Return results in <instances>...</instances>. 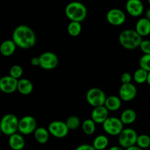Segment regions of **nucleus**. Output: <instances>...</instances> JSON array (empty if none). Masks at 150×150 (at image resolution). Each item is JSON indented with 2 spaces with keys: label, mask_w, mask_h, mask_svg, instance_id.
<instances>
[{
  "label": "nucleus",
  "mask_w": 150,
  "mask_h": 150,
  "mask_svg": "<svg viewBox=\"0 0 150 150\" xmlns=\"http://www.w3.org/2000/svg\"><path fill=\"white\" fill-rule=\"evenodd\" d=\"M48 130L50 135L57 139H63L66 137L70 130L66 125V122L60 120L51 122L48 125Z\"/></svg>",
  "instance_id": "obj_10"
},
{
  "label": "nucleus",
  "mask_w": 150,
  "mask_h": 150,
  "mask_svg": "<svg viewBox=\"0 0 150 150\" xmlns=\"http://www.w3.org/2000/svg\"><path fill=\"white\" fill-rule=\"evenodd\" d=\"M139 66L148 73L150 72V54H144L139 60Z\"/></svg>",
  "instance_id": "obj_30"
},
{
  "label": "nucleus",
  "mask_w": 150,
  "mask_h": 150,
  "mask_svg": "<svg viewBox=\"0 0 150 150\" xmlns=\"http://www.w3.org/2000/svg\"><path fill=\"white\" fill-rule=\"evenodd\" d=\"M12 40L18 48L29 49L35 45L37 41L35 32L26 25H19L14 29Z\"/></svg>",
  "instance_id": "obj_1"
},
{
  "label": "nucleus",
  "mask_w": 150,
  "mask_h": 150,
  "mask_svg": "<svg viewBox=\"0 0 150 150\" xmlns=\"http://www.w3.org/2000/svg\"><path fill=\"white\" fill-rule=\"evenodd\" d=\"M139 48L144 54H150V40H143Z\"/></svg>",
  "instance_id": "obj_31"
},
{
  "label": "nucleus",
  "mask_w": 150,
  "mask_h": 150,
  "mask_svg": "<svg viewBox=\"0 0 150 150\" xmlns=\"http://www.w3.org/2000/svg\"><path fill=\"white\" fill-rule=\"evenodd\" d=\"M75 150H96L92 145L87 144H83L76 147Z\"/></svg>",
  "instance_id": "obj_33"
},
{
  "label": "nucleus",
  "mask_w": 150,
  "mask_h": 150,
  "mask_svg": "<svg viewBox=\"0 0 150 150\" xmlns=\"http://www.w3.org/2000/svg\"><path fill=\"white\" fill-rule=\"evenodd\" d=\"M148 75H149V73L147 71L140 67V68L137 69L133 73V80L139 84H143V83L147 82Z\"/></svg>",
  "instance_id": "obj_24"
},
{
  "label": "nucleus",
  "mask_w": 150,
  "mask_h": 150,
  "mask_svg": "<svg viewBox=\"0 0 150 150\" xmlns=\"http://www.w3.org/2000/svg\"><path fill=\"white\" fill-rule=\"evenodd\" d=\"M147 1H148V2H149V4H150V0H147Z\"/></svg>",
  "instance_id": "obj_40"
},
{
  "label": "nucleus",
  "mask_w": 150,
  "mask_h": 150,
  "mask_svg": "<svg viewBox=\"0 0 150 150\" xmlns=\"http://www.w3.org/2000/svg\"><path fill=\"white\" fill-rule=\"evenodd\" d=\"M37 128V120L32 116H24L19 120L18 132L21 134L25 136L32 134Z\"/></svg>",
  "instance_id": "obj_9"
},
{
  "label": "nucleus",
  "mask_w": 150,
  "mask_h": 150,
  "mask_svg": "<svg viewBox=\"0 0 150 150\" xmlns=\"http://www.w3.org/2000/svg\"><path fill=\"white\" fill-rule=\"evenodd\" d=\"M108 150H124L122 146H113L109 148Z\"/></svg>",
  "instance_id": "obj_36"
},
{
  "label": "nucleus",
  "mask_w": 150,
  "mask_h": 150,
  "mask_svg": "<svg viewBox=\"0 0 150 150\" xmlns=\"http://www.w3.org/2000/svg\"><path fill=\"white\" fill-rule=\"evenodd\" d=\"M147 83L150 86V72L149 73V75H148V79H147Z\"/></svg>",
  "instance_id": "obj_38"
},
{
  "label": "nucleus",
  "mask_w": 150,
  "mask_h": 150,
  "mask_svg": "<svg viewBox=\"0 0 150 150\" xmlns=\"http://www.w3.org/2000/svg\"><path fill=\"white\" fill-rule=\"evenodd\" d=\"M82 130L85 134L91 136L96 130V123L92 119H86L82 122Z\"/></svg>",
  "instance_id": "obj_25"
},
{
  "label": "nucleus",
  "mask_w": 150,
  "mask_h": 150,
  "mask_svg": "<svg viewBox=\"0 0 150 150\" xmlns=\"http://www.w3.org/2000/svg\"><path fill=\"white\" fill-rule=\"evenodd\" d=\"M135 30L142 37H146L150 35V21L146 17L141 18L136 24Z\"/></svg>",
  "instance_id": "obj_16"
},
{
  "label": "nucleus",
  "mask_w": 150,
  "mask_h": 150,
  "mask_svg": "<svg viewBox=\"0 0 150 150\" xmlns=\"http://www.w3.org/2000/svg\"><path fill=\"white\" fill-rule=\"evenodd\" d=\"M16 44L13 40H5L0 45V53L4 57H10L16 50Z\"/></svg>",
  "instance_id": "obj_18"
},
{
  "label": "nucleus",
  "mask_w": 150,
  "mask_h": 150,
  "mask_svg": "<svg viewBox=\"0 0 150 150\" xmlns=\"http://www.w3.org/2000/svg\"><path fill=\"white\" fill-rule=\"evenodd\" d=\"M30 62H31V64H32V66H35V67H37V66H40L39 57H32L30 60Z\"/></svg>",
  "instance_id": "obj_34"
},
{
  "label": "nucleus",
  "mask_w": 150,
  "mask_h": 150,
  "mask_svg": "<svg viewBox=\"0 0 150 150\" xmlns=\"http://www.w3.org/2000/svg\"><path fill=\"white\" fill-rule=\"evenodd\" d=\"M49 132L48 129L43 127H40L36 129L34 133V136L37 142L40 144H45L49 139Z\"/></svg>",
  "instance_id": "obj_22"
},
{
  "label": "nucleus",
  "mask_w": 150,
  "mask_h": 150,
  "mask_svg": "<svg viewBox=\"0 0 150 150\" xmlns=\"http://www.w3.org/2000/svg\"><path fill=\"white\" fill-rule=\"evenodd\" d=\"M106 98L107 97L105 92L98 87H92L89 89L86 95V101L94 108L105 105Z\"/></svg>",
  "instance_id": "obj_5"
},
{
  "label": "nucleus",
  "mask_w": 150,
  "mask_h": 150,
  "mask_svg": "<svg viewBox=\"0 0 150 150\" xmlns=\"http://www.w3.org/2000/svg\"><path fill=\"white\" fill-rule=\"evenodd\" d=\"M105 108L109 111H116L120 108L122 105V100L116 95L107 97L105 105Z\"/></svg>",
  "instance_id": "obj_20"
},
{
  "label": "nucleus",
  "mask_w": 150,
  "mask_h": 150,
  "mask_svg": "<svg viewBox=\"0 0 150 150\" xmlns=\"http://www.w3.org/2000/svg\"><path fill=\"white\" fill-rule=\"evenodd\" d=\"M137 95V89L133 83H122L119 90V97L125 102L133 100Z\"/></svg>",
  "instance_id": "obj_12"
},
{
  "label": "nucleus",
  "mask_w": 150,
  "mask_h": 150,
  "mask_svg": "<svg viewBox=\"0 0 150 150\" xmlns=\"http://www.w3.org/2000/svg\"><path fill=\"white\" fill-rule=\"evenodd\" d=\"M142 40V37L135 29H125L119 36L120 45L127 50H133L140 47Z\"/></svg>",
  "instance_id": "obj_3"
},
{
  "label": "nucleus",
  "mask_w": 150,
  "mask_h": 150,
  "mask_svg": "<svg viewBox=\"0 0 150 150\" xmlns=\"http://www.w3.org/2000/svg\"><path fill=\"white\" fill-rule=\"evenodd\" d=\"M19 120L13 114H5L1 118L0 129L1 133L5 136H10L18 131Z\"/></svg>",
  "instance_id": "obj_4"
},
{
  "label": "nucleus",
  "mask_w": 150,
  "mask_h": 150,
  "mask_svg": "<svg viewBox=\"0 0 150 150\" xmlns=\"http://www.w3.org/2000/svg\"><path fill=\"white\" fill-rule=\"evenodd\" d=\"M133 79V76H131L130 73H123L122 74L121 78H120V80H121L122 83H132V80Z\"/></svg>",
  "instance_id": "obj_32"
},
{
  "label": "nucleus",
  "mask_w": 150,
  "mask_h": 150,
  "mask_svg": "<svg viewBox=\"0 0 150 150\" xmlns=\"http://www.w3.org/2000/svg\"><path fill=\"white\" fill-rule=\"evenodd\" d=\"M74 1H80L81 0H74Z\"/></svg>",
  "instance_id": "obj_39"
},
{
  "label": "nucleus",
  "mask_w": 150,
  "mask_h": 150,
  "mask_svg": "<svg viewBox=\"0 0 150 150\" xmlns=\"http://www.w3.org/2000/svg\"><path fill=\"white\" fill-rule=\"evenodd\" d=\"M106 20L112 26H121L125 22L126 15L121 9L112 8L107 13Z\"/></svg>",
  "instance_id": "obj_11"
},
{
  "label": "nucleus",
  "mask_w": 150,
  "mask_h": 150,
  "mask_svg": "<svg viewBox=\"0 0 150 150\" xmlns=\"http://www.w3.org/2000/svg\"><path fill=\"white\" fill-rule=\"evenodd\" d=\"M23 70L21 66L18 65V64H14L12 66L9 70V76L11 77L14 78V79L19 80L23 76Z\"/></svg>",
  "instance_id": "obj_29"
},
{
  "label": "nucleus",
  "mask_w": 150,
  "mask_h": 150,
  "mask_svg": "<svg viewBox=\"0 0 150 150\" xmlns=\"http://www.w3.org/2000/svg\"><path fill=\"white\" fill-rule=\"evenodd\" d=\"M33 83L27 79H21L18 83V91L23 95H29L33 91Z\"/></svg>",
  "instance_id": "obj_19"
},
{
  "label": "nucleus",
  "mask_w": 150,
  "mask_h": 150,
  "mask_svg": "<svg viewBox=\"0 0 150 150\" xmlns=\"http://www.w3.org/2000/svg\"><path fill=\"white\" fill-rule=\"evenodd\" d=\"M66 16L70 21L81 23L86 19L88 11L86 6L81 1H73L68 3L64 9Z\"/></svg>",
  "instance_id": "obj_2"
},
{
  "label": "nucleus",
  "mask_w": 150,
  "mask_h": 150,
  "mask_svg": "<svg viewBox=\"0 0 150 150\" xmlns=\"http://www.w3.org/2000/svg\"><path fill=\"white\" fill-rule=\"evenodd\" d=\"M66 125H67V127L69 130H77L81 125V120L78 116L72 115L70 116L66 120Z\"/></svg>",
  "instance_id": "obj_27"
},
{
  "label": "nucleus",
  "mask_w": 150,
  "mask_h": 150,
  "mask_svg": "<svg viewBox=\"0 0 150 150\" xmlns=\"http://www.w3.org/2000/svg\"><path fill=\"white\" fill-rule=\"evenodd\" d=\"M40 67L46 70H54L59 64V57L51 51H45L40 55Z\"/></svg>",
  "instance_id": "obj_8"
},
{
  "label": "nucleus",
  "mask_w": 150,
  "mask_h": 150,
  "mask_svg": "<svg viewBox=\"0 0 150 150\" xmlns=\"http://www.w3.org/2000/svg\"><path fill=\"white\" fill-rule=\"evenodd\" d=\"M125 9L127 13L132 17H139L144 11V6L142 0H127Z\"/></svg>",
  "instance_id": "obj_14"
},
{
  "label": "nucleus",
  "mask_w": 150,
  "mask_h": 150,
  "mask_svg": "<svg viewBox=\"0 0 150 150\" xmlns=\"http://www.w3.org/2000/svg\"><path fill=\"white\" fill-rule=\"evenodd\" d=\"M146 18L148 19V20L150 21V8L148 9L146 13Z\"/></svg>",
  "instance_id": "obj_37"
},
{
  "label": "nucleus",
  "mask_w": 150,
  "mask_h": 150,
  "mask_svg": "<svg viewBox=\"0 0 150 150\" xmlns=\"http://www.w3.org/2000/svg\"><path fill=\"white\" fill-rule=\"evenodd\" d=\"M103 130L112 136H117L124 130V124L122 122L121 120L117 117H108L103 124Z\"/></svg>",
  "instance_id": "obj_7"
},
{
  "label": "nucleus",
  "mask_w": 150,
  "mask_h": 150,
  "mask_svg": "<svg viewBox=\"0 0 150 150\" xmlns=\"http://www.w3.org/2000/svg\"><path fill=\"white\" fill-rule=\"evenodd\" d=\"M109 141L105 135H98L95 138L92 146L96 150H104L108 146Z\"/></svg>",
  "instance_id": "obj_23"
},
{
  "label": "nucleus",
  "mask_w": 150,
  "mask_h": 150,
  "mask_svg": "<svg viewBox=\"0 0 150 150\" xmlns=\"http://www.w3.org/2000/svg\"><path fill=\"white\" fill-rule=\"evenodd\" d=\"M136 144L142 149H147L150 146V137L146 134H142L138 136Z\"/></svg>",
  "instance_id": "obj_28"
},
{
  "label": "nucleus",
  "mask_w": 150,
  "mask_h": 150,
  "mask_svg": "<svg viewBox=\"0 0 150 150\" xmlns=\"http://www.w3.org/2000/svg\"><path fill=\"white\" fill-rule=\"evenodd\" d=\"M137 132L133 128H124L118 136V142L120 146L127 149L136 144L138 139Z\"/></svg>",
  "instance_id": "obj_6"
},
{
  "label": "nucleus",
  "mask_w": 150,
  "mask_h": 150,
  "mask_svg": "<svg viewBox=\"0 0 150 150\" xmlns=\"http://www.w3.org/2000/svg\"><path fill=\"white\" fill-rule=\"evenodd\" d=\"M18 80L10 76H3L0 79V90L5 94H12L18 90Z\"/></svg>",
  "instance_id": "obj_13"
},
{
  "label": "nucleus",
  "mask_w": 150,
  "mask_h": 150,
  "mask_svg": "<svg viewBox=\"0 0 150 150\" xmlns=\"http://www.w3.org/2000/svg\"><path fill=\"white\" fill-rule=\"evenodd\" d=\"M125 150H144L143 149H142V148H140L139 146H130V147L129 148H127V149H125Z\"/></svg>",
  "instance_id": "obj_35"
},
{
  "label": "nucleus",
  "mask_w": 150,
  "mask_h": 150,
  "mask_svg": "<svg viewBox=\"0 0 150 150\" xmlns=\"http://www.w3.org/2000/svg\"><path fill=\"white\" fill-rule=\"evenodd\" d=\"M108 110L105 105L95 107L91 114V119L96 124H103L104 122L108 118Z\"/></svg>",
  "instance_id": "obj_15"
},
{
  "label": "nucleus",
  "mask_w": 150,
  "mask_h": 150,
  "mask_svg": "<svg viewBox=\"0 0 150 150\" xmlns=\"http://www.w3.org/2000/svg\"><path fill=\"white\" fill-rule=\"evenodd\" d=\"M137 118L136 112L133 109L127 108L122 112L120 120L124 125H131L136 122Z\"/></svg>",
  "instance_id": "obj_21"
},
{
  "label": "nucleus",
  "mask_w": 150,
  "mask_h": 150,
  "mask_svg": "<svg viewBox=\"0 0 150 150\" xmlns=\"http://www.w3.org/2000/svg\"><path fill=\"white\" fill-rule=\"evenodd\" d=\"M82 31V26L80 22L70 21L67 26V32L71 37H78Z\"/></svg>",
  "instance_id": "obj_26"
},
{
  "label": "nucleus",
  "mask_w": 150,
  "mask_h": 150,
  "mask_svg": "<svg viewBox=\"0 0 150 150\" xmlns=\"http://www.w3.org/2000/svg\"><path fill=\"white\" fill-rule=\"evenodd\" d=\"M8 144L13 150H22L25 146V140L21 134L15 133L9 136Z\"/></svg>",
  "instance_id": "obj_17"
}]
</instances>
